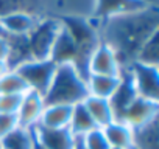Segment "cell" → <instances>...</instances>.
Listing matches in <instances>:
<instances>
[{"mask_svg":"<svg viewBox=\"0 0 159 149\" xmlns=\"http://www.w3.org/2000/svg\"><path fill=\"white\" fill-rule=\"evenodd\" d=\"M98 25L102 42L114 50L122 68H126L136 61L143 44L159 31V6L154 3L134 13L108 17L98 20Z\"/></svg>","mask_w":159,"mask_h":149,"instance_id":"obj_1","label":"cell"},{"mask_svg":"<svg viewBox=\"0 0 159 149\" xmlns=\"http://www.w3.org/2000/svg\"><path fill=\"white\" fill-rule=\"evenodd\" d=\"M89 95L86 78L73 62L56 64L55 76L50 83L47 93L44 95L45 104H67L75 106L83 103Z\"/></svg>","mask_w":159,"mask_h":149,"instance_id":"obj_2","label":"cell"},{"mask_svg":"<svg viewBox=\"0 0 159 149\" xmlns=\"http://www.w3.org/2000/svg\"><path fill=\"white\" fill-rule=\"evenodd\" d=\"M13 68L22 76L28 90H34L41 95H45L55 76L56 64L52 59H44V61L28 59V61L19 62Z\"/></svg>","mask_w":159,"mask_h":149,"instance_id":"obj_3","label":"cell"},{"mask_svg":"<svg viewBox=\"0 0 159 149\" xmlns=\"http://www.w3.org/2000/svg\"><path fill=\"white\" fill-rule=\"evenodd\" d=\"M44 17H92L97 0H41Z\"/></svg>","mask_w":159,"mask_h":149,"instance_id":"obj_4","label":"cell"},{"mask_svg":"<svg viewBox=\"0 0 159 149\" xmlns=\"http://www.w3.org/2000/svg\"><path fill=\"white\" fill-rule=\"evenodd\" d=\"M126 70L131 74L137 96L159 101V67L133 62Z\"/></svg>","mask_w":159,"mask_h":149,"instance_id":"obj_5","label":"cell"},{"mask_svg":"<svg viewBox=\"0 0 159 149\" xmlns=\"http://www.w3.org/2000/svg\"><path fill=\"white\" fill-rule=\"evenodd\" d=\"M159 118V101L136 96L120 113L119 121L128 124L133 130L140 129Z\"/></svg>","mask_w":159,"mask_h":149,"instance_id":"obj_6","label":"cell"},{"mask_svg":"<svg viewBox=\"0 0 159 149\" xmlns=\"http://www.w3.org/2000/svg\"><path fill=\"white\" fill-rule=\"evenodd\" d=\"M39 16L25 13V11H14L0 16V34L8 39H19L27 37L38 25Z\"/></svg>","mask_w":159,"mask_h":149,"instance_id":"obj_7","label":"cell"},{"mask_svg":"<svg viewBox=\"0 0 159 149\" xmlns=\"http://www.w3.org/2000/svg\"><path fill=\"white\" fill-rule=\"evenodd\" d=\"M120 73H122V65L119 62L117 54L109 45L100 42L88 61V74L119 76Z\"/></svg>","mask_w":159,"mask_h":149,"instance_id":"obj_8","label":"cell"},{"mask_svg":"<svg viewBox=\"0 0 159 149\" xmlns=\"http://www.w3.org/2000/svg\"><path fill=\"white\" fill-rule=\"evenodd\" d=\"M44 109H45L44 95H41L34 90H28L27 93H24L22 104L16 113L19 126L25 127V129H34L39 124Z\"/></svg>","mask_w":159,"mask_h":149,"instance_id":"obj_9","label":"cell"},{"mask_svg":"<svg viewBox=\"0 0 159 149\" xmlns=\"http://www.w3.org/2000/svg\"><path fill=\"white\" fill-rule=\"evenodd\" d=\"M33 135L36 144L42 149H75L78 143L69 129H45L36 126Z\"/></svg>","mask_w":159,"mask_h":149,"instance_id":"obj_10","label":"cell"},{"mask_svg":"<svg viewBox=\"0 0 159 149\" xmlns=\"http://www.w3.org/2000/svg\"><path fill=\"white\" fill-rule=\"evenodd\" d=\"M150 5H154L150 0H97V6L92 17L103 20L108 17L134 13Z\"/></svg>","mask_w":159,"mask_h":149,"instance_id":"obj_11","label":"cell"},{"mask_svg":"<svg viewBox=\"0 0 159 149\" xmlns=\"http://www.w3.org/2000/svg\"><path fill=\"white\" fill-rule=\"evenodd\" d=\"M76 57H78V50H76L75 40H73L72 34L69 33V30L66 28V25L61 22V28L55 39L50 59L55 64H61V62H73L75 64Z\"/></svg>","mask_w":159,"mask_h":149,"instance_id":"obj_12","label":"cell"},{"mask_svg":"<svg viewBox=\"0 0 159 149\" xmlns=\"http://www.w3.org/2000/svg\"><path fill=\"white\" fill-rule=\"evenodd\" d=\"M73 106L67 104H45L42 117L39 120L41 127L45 129H69Z\"/></svg>","mask_w":159,"mask_h":149,"instance_id":"obj_13","label":"cell"},{"mask_svg":"<svg viewBox=\"0 0 159 149\" xmlns=\"http://www.w3.org/2000/svg\"><path fill=\"white\" fill-rule=\"evenodd\" d=\"M83 106L86 107L88 113L91 115V118L94 120V123L98 129H103L105 126H108L109 123H112L116 120L109 100L88 95L83 101Z\"/></svg>","mask_w":159,"mask_h":149,"instance_id":"obj_14","label":"cell"},{"mask_svg":"<svg viewBox=\"0 0 159 149\" xmlns=\"http://www.w3.org/2000/svg\"><path fill=\"white\" fill-rule=\"evenodd\" d=\"M120 81H122L120 74L119 76H106V74H88L86 76L89 95L105 100L112 98V95L120 86Z\"/></svg>","mask_w":159,"mask_h":149,"instance_id":"obj_15","label":"cell"},{"mask_svg":"<svg viewBox=\"0 0 159 149\" xmlns=\"http://www.w3.org/2000/svg\"><path fill=\"white\" fill-rule=\"evenodd\" d=\"M105 138L109 144V147H126L133 149V138H134V130L125 124L123 121L114 120L103 129Z\"/></svg>","mask_w":159,"mask_h":149,"instance_id":"obj_16","label":"cell"},{"mask_svg":"<svg viewBox=\"0 0 159 149\" xmlns=\"http://www.w3.org/2000/svg\"><path fill=\"white\" fill-rule=\"evenodd\" d=\"M94 129H97V126H95L94 120L91 118V115L88 113L83 103L75 104L73 112H72V118H70V124H69V130L72 132V135L76 140H80Z\"/></svg>","mask_w":159,"mask_h":149,"instance_id":"obj_17","label":"cell"},{"mask_svg":"<svg viewBox=\"0 0 159 149\" xmlns=\"http://www.w3.org/2000/svg\"><path fill=\"white\" fill-rule=\"evenodd\" d=\"M133 149H159V118L134 130Z\"/></svg>","mask_w":159,"mask_h":149,"instance_id":"obj_18","label":"cell"},{"mask_svg":"<svg viewBox=\"0 0 159 149\" xmlns=\"http://www.w3.org/2000/svg\"><path fill=\"white\" fill-rule=\"evenodd\" d=\"M36 141L33 129L17 127L7 137L0 140V149H34Z\"/></svg>","mask_w":159,"mask_h":149,"instance_id":"obj_19","label":"cell"},{"mask_svg":"<svg viewBox=\"0 0 159 149\" xmlns=\"http://www.w3.org/2000/svg\"><path fill=\"white\" fill-rule=\"evenodd\" d=\"M25 92H28V87L14 68H10L7 73L0 76V95H14V93L22 95Z\"/></svg>","mask_w":159,"mask_h":149,"instance_id":"obj_20","label":"cell"},{"mask_svg":"<svg viewBox=\"0 0 159 149\" xmlns=\"http://www.w3.org/2000/svg\"><path fill=\"white\" fill-rule=\"evenodd\" d=\"M159 31L154 33L140 48L137 57L134 62H140L145 65H153V67H159Z\"/></svg>","mask_w":159,"mask_h":149,"instance_id":"obj_21","label":"cell"},{"mask_svg":"<svg viewBox=\"0 0 159 149\" xmlns=\"http://www.w3.org/2000/svg\"><path fill=\"white\" fill-rule=\"evenodd\" d=\"M83 149H109V144L105 138V134L102 129H94L89 134H86L83 138L78 140Z\"/></svg>","mask_w":159,"mask_h":149,"instance_id":"obj_22","label":"cell"},{"mask_svg":"<svg viewBox=\"0 0 159 149\" xmlns=\"http://www.w3.org/2000/svg\"><path fill=\"white\" fill-rule=\"evenodd\" d=\"M27 93V92H25ZM24 93H14V95H0V113H13L16 115L20 104H22Z\"/></svg>","mask_w":159,"mask_h":149,"instance_id":"obj_23","label":"cell"},{"mask_svg":"<svg viewBox=\"0 0 159 149\" xmlns=\"http://www.w3.org/2000/svg\"><path fill=\"white\" fill-rule=\"evenodd\" d=\"M17 127H20L19 121H17V115L0 113V140L7 137L8 134H11L13 130H16Z\"/></svg>","mask_w":159,"mask_h":149,"instance_id":"obj_24","label":"cell"},{"mask_svg":"<svg viewBox=\"0 0 159 149\" xmlns=\"http://www.w3.org/2000/svg\"><path fill=\"white\" fill-rule=\"evenodd\" d=\"M10 59H11V42L8 37L0 34V61L10 65Z\"/></svg>","mask_w":159,"mask_h":149,"instance_id":"obj_25","label":"cell"},{"mask_svg":"<svg viewBox=\"0 0 159 149\" xmlns=\"http://www.w3.org/2000/svg\"><path fill=\"white\" fill-rule=\"evenodd\" d=\"M8 70H10V65H8L7 62H2V61H0V76H2L3 73H7Z\"/></svg>","mask_w":159,"mask_h":149,"instance_id":"obj_26","label":"cell"},{"mask_svg":"<svg viewBox=\"0 0 159 149\" xmlns=\"http://www.w3.org/2000/svg\"><path fill=\"white\" fill-rule=\"evenodd\" d=\"M75 149H83V146H81V144H80V141L76 143V147H75Z\"/></svg>","mask_w":159,"mask_h":149,"instance_id":"obj_27","label":"cell"},{"mask_svg":"<svg viewBox=\"0 0 159 149\" xmlns=\"http://www.w3.org/2000/svg\"><path fill=\"white\" fill-rule=\"evenodd\" d=\"M109 149H126V147H109Z\"/></svg>","mask_w":159,"mask_h":149,"instance_id":"obj_28","label":"cell"},{"mask_svg":"<svg viewBox=\"0 0 159 149\" xmlns=\"http://www.w3.org/2000/svg\"><path fill=\"white\" fill-rule=\"evenodd\" d=\"M34 149H42V147H41V146H38V144H36V147H34Z\"/></svg>","mask_w":159,"mask_h":149,"instance_id":"obj_29","label":"cell"},{"mask_svg":"<svg viewBox=\"0 0 159 149\" xmlns=\"http://www.w3.org/2000/svg\"><path fill=\"white\" fill-rule=\"evenodd\" d=\"M151 2H156V3H157V2H159V0H151Z\"/></svg>","mask_w":159,"mask_h":149,"instance_id":"obj_30","label":"cell"},{"mask_svg":"<svg viewBox=\"0 0 159 149\" xmlns=\"http://www.w3.org/2000/svg\"><path fill=\"white\" fill-rule=\"evenodd\" d=\"M150 2H151V0H150ZM153 3H156V2H153Z\"/></svg>","mask_w":159,"mask_h":149,"instance_id":"obj_31","label":"cell"}]
</instances>
